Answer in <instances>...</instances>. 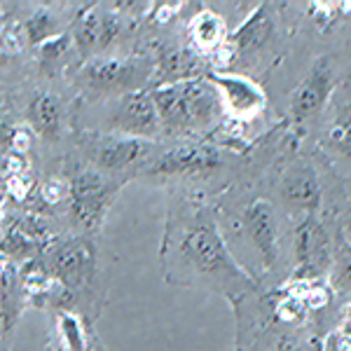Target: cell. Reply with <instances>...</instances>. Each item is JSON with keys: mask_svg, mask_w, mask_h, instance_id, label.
I'll return each mask as SVG.
<instances>
[{"mask_svg": "<svg viewBox=\"0 0 351 351\" xmlns=\"http://www.w3.org/2000/svg\"><path fill=\"white\" fill-rule=\"evenodd\" d=\"M160 260L169 284L216 293H241L256 286L232 258L218 230L216 213L204 202L188 199L171 208L164 225Z\"/></svg>", "mask_w": 351, "mask_h": 351, "instance_id": "cell-1", "label": "cell"}, {"mask_svg": "<svg viewBox=\"0 0 351 351\" xmlns=\"http://www.w3.org/2000/svg\"><path fill=\"white\" fill-rule=\"evenodd\" d=\"M155 64L136 56H99L87 61L75 75V82L87 92L124 96L129 92L145 89V82H152Z\"/></svg>", "mask_w": 351, "mask_h": 351, "instance_id": "cell-2", "label": "cell"}, {"mask_svg": "<svg viewBox=\"0 0 351 351\" xmlns=\"http://www.w3.org/2000/svg\"><path fill=\"white\" fill-rule=\"evenodd\" d=\"M117 190L120 185L106 173H101L99 169H94L92 164L77 169L68 183V206H71V216L77 228L89 234L99 230Z\"/></svg>", "mask_w": 351, "mask_h": 351, "instance_id": "cell-3", "label": "cell"}, {"mask_svg": "<svg viewBox=\"0 0 351 351\" xmlns=\"http://www.w3.org/2000/svg\"><path fill=\"white\" fill-rule=\"evenodd\" d=\"M84 148L92 167L101 173H122L127 169L141 173L160 152L152 141L122 134H92L84 141Z\"/></svg>", "mask_w": 351, "mask_h": 351, "instance_id": "cell-4", "label": "cell"}, {"mask_svg": "<svg viewBox=\"0 0 351 351\" xmlns=\"http://www.w3.org/2000/svg\"><path fill=\"white\" fill-rule=\"evenodd\" d=\"M225 167L223 150L208 143H185L178 148L160 150L138 176L145 178H202Z\"/></svg>", "mask_w": 351, "mask_h": 351, "instance_id": "cell-5", "label": "cell"}, {"mask_svg": "<svg viewBox=\"0 0 351 351\" xmlns=\"http://www.w3.org/2000/svg\"><path fill=\"white\" fill-rule=\"evenodd\" d=\"M332 239L316 216H302L295 228V281L314 284L332 269Z\"/></svg>", "mask_w": 351, "mask_h": 351, "instance_id": "cell-6", "label": "cell"}, {"mask_svg": "<svg viewBox=\"0 0 351 351\" xmlns=\"http://www.w3.org/2000/svg\"><path fill=\"white\" fill-rule=\"evenodd\" d=\"M108 122L117 134L152 141L162 132V122L155 108L152 89L117 96L108 110Z\"/></svg>", "mask_w": 351, "mask_h": 351, "instance_id": "cell-7", "label": "cell"}, {"mask_svg": "<svg viewBox=\"0 0 351 351\" xmlns=\"http://www.w3.org/2000/svg\"><path fill=\"white\" fill-rule=\"evenodd\" d=\"M49 267L68 288L87 284L96 269V248L87 237H73L59 241L49 253Z\"/></svg>", "mask_w": 351, "mask_h": 351, "instance_id": "cell-8", "label": "cell"}, {"mask_svg": "<svg viewBox=\"0 0 351 351\" xmlns=\"http://www.w3.org/2000/svg\"><path fill=\"white\" fill-rule=\"evenodd\" d=\"M335 89V68L328 56H319L309 66L307 75L300 80V84L291 94V115L295 120H307L316 115L330 99Z\"/></svg>", "mask_w": 351, "mask_h": 351, "instance_id": "cell-9", "label": "cell"}, {"mask_svg": "<svg viewBox=\"0 0 351 351\" xmlns=\"http://www.w3.org/2000/svg\"><path fill=\"white\" fill-rule=\"evenodd\" d=\"M206 80L218 89L220 99H223L225 110H230L234 117L239 120H251L256 117L260 110L265 108L267 99H265L263 87L251 80L246 75H239V73H208Z\"/></svg>", "mask_w": 351, "mask_h": 351, "instance_id": "cell-10", "label": "cell"}, {"mask_svg": "<svg viewBox=\"0 0 351 351\" xmlns=\"http://www.w3.org/2000/svg\"><path fill=\"white\" fill-rule=\"evenodd\" d=\"M241 225L246 237L251 239L253 248L258 251L263 269H271L279 258V223L271 202L253 199L243 208Z\"/></svg>", "mask_w": 351, "mask_h": 351, "instance_id": "cell-11", "label": "cell"}, {"mask_svg": "<svg viewBox=\"0 0 351 351\" xmlns=\"http://www.w3.org/2000/svg\"><path fill=\"white\" fill-rule=\"evenodd\" d=\"M279 197L291 211L314 216L321 208V183L314 167L307 162L293 164L279 183Z\"/></svg>", "mask_w": 351, "mask_h": 351, "instance_id": "cell-12", "label": "cell"}, {"mask_svg": "<svg viewBox=\"0 0 351 351\" xmlns=\"http://www.w3.org/2000/svg\"><path fill=\"white\" fill-rule=\"evenodd\" d=\"M204 59L192 49L183 47H169L164 45L157 52L155 59V73H152V84L155 87H167V84H180L190 80H202L206 77Z\"/></svg>", "mask_w": 351, "mask_h": 351, "instance_id": "cell-13", "label": "cell"}, {"mask_svg": "<svg viewBox=\"0 0 351 351\" xmlns=\"http://www.w3.org/2000/svg\"><path fill=\"white\" fill-rule=\"evenodd\" d=\"M271 33H274V14H271L269 5L263 3L230 33L223 52H230L232 56L256 52L269 40Z\"/></svg>", "mask_w": 351, "mask_h": 351, "instance_id": "cell-14", "label": "cell"}, {"mask_svg": "<svg viewBox=\"0 0 351 351\" xmlns=\"http://www.w3.org/2000/svg\"><path fill=\"white\" fill-rule=\"evenodd\" d=\"M180 89H183L185 104H188L192 132H204V129L213 127L220 120V115L225 110L223 99H220L218 89L206 77L180 82Z\"/></svg>", "mask_w": 351, "mask_h": 351, "instance_id": "cell-15", "label": "cell"}, {"mask_svg": "<svg viewBox=\"0 0 351 351\" xmlns=\"http://www.w3.org/2000/svg\"><path fill=\"white\" fill-rule=\"evenodd\" d=\"M120 31L117 19L108 12H101L96 8H87L77 14L73 26V45L82 54H89L94 49H104L112 43V38Z\"/></svg>", "mask_w": 351, "mask_h": 351, "instance_id": "cell-16", "label": "cell"}, {"mask_svg": "<svg viewBox=\"0 0 351 351\" xmlns=\"http://www.w3.org/2000/svg\"><path fill=\"white\" fill-rule=\"evenodd\" d=\"M152 99L160 115L162 129L167 134H190L192 124L188 115V104L180 84H167V87H152Z\"/></svg>", "mask_w": 351, "mask_h": 351, "instance_id": "cell-17", "label": "cell"}, {"mask_svg": "<svg viewBox=\"0 0 351 351\" xmlns=\"http://www.w3.org/2000/svg\"><path fill=\"white\" fill-rule=\"evenodd\" d=\"M28 120L45 141H56L64 129V106L52 92H38L28 104Z\"/></svg>", "mask_w": 351, "mask_h": 351, "instance_id": "cell-18", "label": "cell"}, {"mask_svg": "<svg viewBox=\"0 0 351 351\" xmlns=\"http://www.w3.org/2000/svg\"><path fill=\"white\" fill-rule=\"evenodd\" d=\"M228 26L213 10H202L190 21V40L199 52H220L228 43Z\"/></svg>", "mask_w": 351, "mask_h": 351, "instance_id": "cell-19", "label": "cell"}, {"mask_svg": "<svg viewBox=\"0 0 351 351\" xmlns=\"http://www.w3.org/2000/svg\"><path fill=\"white\" fill-rule=\"evenodd\" d=\"M56 26H59L56 24V16L49 12V10H38V12H33L31 19L26 21V36L31 43L43 45L59 36V28Z\"/></svg>", "mask_w": 351, "mask_h": 351, "instance_id": "cell-20", "label": "cell"}, {"mask_svg": "<svg viewBox=\"0 0 351 351\" xmlns=\"http://www.w3.org/2000/svg\"><path fill=\"white\" fill-rule=\"evenodd\" d=\"M71 47H73V36L68 33H59L52 40L43 43L38 47V59H40V66L43 68H52V66H59L66 61V56L71 54Z\"/></svg>", "mask_w": 351, "mask_h": 351, "instance_id": "cell-21", "label": "cell"}, {"mask_svg": "<svg viewBox=\"0 0 351 351\" xmlns=\"http://www.w3.org/2000/svg\"><path fill=\"white\" fill-rule=\"evenodd\" d=\"M332 281L339 291H351V246L344 241V237L337 239L332 253Z\"/></svg>", "mask_w": 351, "mask_h": 351, "instance_id": "cell-22", "label": "cell"}, {"mask_svg": "<svg viewBox=\"0 0 351 351\" xmlns=\"http://www.w3.org/2000/svg\"><path fill=\"white\" fill-rule=\"evenodd\" d=\"M330 143L344 155H351V108L337 120L335 127L330 129Z\"/></svg>", "mask_w": 351, "mask_h": 351, "instance_id": "cell-23", "label": "cell"}, {"mask_svg": "<svg viewBox=\"0 0 351 351\" xmlns=\"http://www.w3.org/2000/svg\"><path fill=\"white\" fill-rule=\"evenodd\" d=\"M304 311H307V307H304L302 298H295L288 293L279 302V307H276V316H279L281 321H286V324H295V321H300L304 316Z\"/></svg>", "mask_w": 351, "mask_h": 351, "instance_id": "cell-24", "label": "cell"}, {"mask_svg": "<svg viewBox=\"0 0 351 351\" xmlns=\"http://www.w3.org/2000/svg\"><path fill=\"white\" fill-rule=\"evenodd\" d=\"M61 332H64L66 342L71 344L73 351H82V330L73 316H68V314L61 316Z\"/></svg>", "mask_w": 351, "mask_h": 351, "instance_id": "cell-25", "label": "cell"}, {"mask_svg": "<svg viewBox=\"0 0 351 351\" xmlns=\"http://www.w3.org/2000/svg\"><path fill=\"white\" fill-rule=\"evenodd\" d=\"M311 19H314L321 28H328L332 24V19H335V5L328 3V10H321V3L311 5Z\"/></svg>", "mask_w": 351, "mask_h": 351, "instance_id": "cell-26", "label": "cell"}, {"mask_svg": "<svg viewBox=\"0 0 351 351\" xmlns=\"http://www.w3.org/2000/svg\"><path fill=\"white\" fill-rule=\"evenodd\" d=\"M330 351H351V337L349 335H335L328 339Z\"/></svg>", "mask_w": 351, "mask_h": 351, "instance_id": "cell-27", "label": "cell"}, {"mask_svg": "<svg viewBox=\"0 0 351 351\" xmlns=\"http://www.w3.org/2000/svg\"><path fill=\"white\" fill-rule=\"evenodd\" d=\"M342 237H344V241L351 246V213L347 216V220H344V232H342Z\"/></svg>", "mask_w": 351, "mask_h": 351, "instance_id": "cell-28", "label": "cell"}, {"mask_svg": "<svg viewBox=\"0 0 351 351\" xmlns=\"http://www.w3.org/2000/svg\"><path fill=\"white\" fill-rule=\"evenodd\" d=\"M349 319H351V304H349Z\"/></svg>", "mask_w": 351, "mask_h": 351, "instance_id": "cell-29", "label": "cell"}]
</instances>
